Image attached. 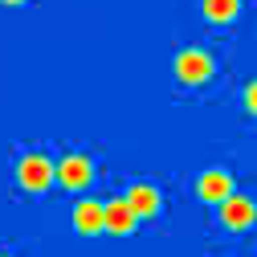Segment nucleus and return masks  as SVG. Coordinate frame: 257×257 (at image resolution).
<instances>
[{
	"label": "nucleus",
	"instance_id": "1",
	"mask_svg": "<svg viewBox=\"0 0 257 257\" xmlns=\"http://www.w3.org/2000/svg\"><path fill=\"white\" fill-rule=\"evenodd\" d=\"M17 180L29 192H41V188H49V180H57V164L45 151H29V155H21V164H17Z\"/></svg>",
	"mask_w": 257,
	"mask_h": 257
},
{
	"label": "nucleus",
	"instance_id": "2",
	"mask_svg": "<svg viewBox=\"0 0 257 257\" xmlns=\"http://www.w3.org/2000/svg\"><path fill=\"white\" fill-rule=\"evenodd\" d=\"M176 74H180V82H188V86H200V82H208L212 78V53L208 49H180L176 53Z\"/></svg>",
	"mask_w": 257,
	"mask_h": 257
},
{
	"label": "nucleus",
	"instance_id": "3",
	"mask_svg": "<svg viewBox=\"0 0 257 257\" xmlns=\"http://www.w3.org/2000/svg\"><path fill=\"white\" fill-rule=\"evenodd\" d=\"M220 220L229 224V229H249L257 220V204L249 196H241V192H233V196L220 200Z\"/></svg>",
	"mask_w": 257,
	"mask_h": 257
},
{
	"label": "nucleus",
	"instance_id": "4",
	"mask_svg": "<svg viewBox=\"0 0 257 257\" xmlns=\"http://www.w3.org/2000/svg\"><path fill=\"white\" fill-rule=\"evenodd\" d=\"M196 192H200V200H212V204H220L224 196H233V176L224 172V168H208V172H200V180H196Z\"/></svg>",
	"mask_w": 257,
	"mask_h": 257
},
{
	"label": "nucleus",
	"instance_id": "5",
	"mask_svg": "<svg viewBox=\"0 0 257 257\" xmlns=\"http://www.w3.org/2000/svg\"><path fill=\"white\" fill-rule=\"evenodd\" d=\"M90 176H94V164H90L82 151H70V155L57 164V180L66 184V188H86Z\"/></svg>",
	"mask_w": 257,
	"mask_h": 257
},
{
	"label": "nucleus",
	"instance_id": "6",
	"mask_svg": "<svg viewBox=\"0 0 257 257\" xmlns=\"http://www.w3.org/2000/svg\"><path fill=\"white\" fill-rule=\"evenodd\" d=\"M126 204H131L139 216H155L159 212V188L147 184V180H135L131 188H126Z\"/></svg>",
	"mask_w": 257,
	"mask_h": 257
},
{
	"label": "nucleus",
	"instance_id": "7",
	"mask_svg": "<svg viewBox=\"0 0 257 257\" xmlns=\"http://www.w3.org/2000/svg\"><path fill=\"white\" fill-rule=\"evenodd\" d=\"M74 224L82 233H98L106 229V200H78L74 208Z\"/></svg>",
	"mask_w": 257,
	"mask_h": 257
},
{
	"label": "nucleus",
	"instance_id": "8",
	"mask_svg": "<svg viewBox=\"0 0 257 257\" xmlns=\"http://www.w3.org/2000/svg\"><path fill=\"white\" fill-rule=\"evenodd\" d=\"M135 220H139V212L126 204V196L106 200V229H114V233H131V229H135Z\"/></svg>",
	"mask_w": 257,
	"mask_h": 257
},
{
	"label": "nucleus",
	"instance_id": "9",
	"mask_svg": "<svg viewBox=\"0 0 257 257\" xmlns=\"http://www.w3.org/2000/svg\"><path fill=\"white\" fill-rule=\"evenodd\" d=\"M200 9L208 21H233L237 9H241V0H200Z\"/></svg>",
	"mask_w": 257,
	"mask_h": 257
},
{
	"label": "nucleus",
	"instance_id": "10",
	"mask_svg": "<svg viewBox=\"0 0 257 257\" xmlns=\"http://www.w3.org/2000/svg\"><path fill=\"white\" fill-rule=\"evenodd\" d=\"M245 106H249V110L257 114V78H253V82L245 86Z\"/></svg>",
	"mask_w": 257,
	"mask_h": 257
},
{
	"label": "nucleus",
	"instance_id": "11",
	"mask_svg": "<svg viewBox=\"0 0 257 257\" xmlns=\"http://www.w3.org/2000/svg\"><path fill=\"white\" fill-rule=\"evenodd\" d=\"M9 5H21V0H9Z\"/></svg>",
	"mask_w": 257,
	"mask_h": 257
},
{
	"label": "nucleus",
	"instance_id": "12",
	"mask_svg": "<svg viewBox=\"0 0 257 257\" xmlns=\"http://www.w3.org/2000/svg\"><path fill=\"white\" fill-rule=\"evenodd\" d=\"M0 257H9V253H0Z\"/></svg>",
	"mask_w": 257,
	"mask_h": 257
}]
</instances>
